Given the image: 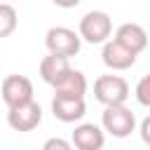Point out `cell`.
<instances>
[{
    "instance_id": "1",
    "label": "cell",
    "mask_w": 150,
    "mask_h": 150,
    "mask_svg": "<svg viewBox=\"0 0 150 150\" xmlns=\"http://www.w3.org/2000/svg\"><path fill=\"white\" fill-rule=\"evenodd\" d=\"M77 33L89 45H105L110 40V35H112V19H110L108 12L91 9L80 19Z\"/></svg>"
},
{
    "instance_id": "2",
    "label": "cell",
    "mask_w": 150,
    "mask_h": 150,
    "mask_svg": "<svg viewBox=\"0 0 150 150\" xmlns=\"http://www.w3.org/2000/svg\"><path fill=\"white\" fill-rule=\"evenodd\" d=\"M94 98L108 105H124L129 98V82L122 75H101L94 82Z\"/></svg>"
},
{
    "instance_id": "3",
    "label": "cell",
    "mask_w": 150,
    "mask_h": 150,
    "mask_svg": "<svg viewBox=\"0 0 150 150\" xmlns=\"http://www.w3.org/2000/svg\"><path fill=\"white\" fill-rule=\"evenodd\" d=\"M103 131H108L115 138H127L131 131H136V115L127 105H108L101 115Z\"/></svg>"
},
{
    "instance_id": "4",
    "label": "cell",
    "mask_w": 150,
    "mask_h": 150,
    "mask_svg": "<svg viewBox=\"0 0 150 150\" xmlns=\"http://www.w3.org/2000/svg\"><path fill=\"white\" fill-rule=\"evenodd\" d=\"M45 45H47L49 54H59V56L70 59V56H75L80 52L82 38H80V33H75V30H70L66 26H54V28L47 30Z\"/></svg>"
},
{
    "instance_id": "5",
    "label": "cell",
    "mask_w": 150,
    "mask_h": 150,
    "mask_svg": "<svg viewBox=\"0 0 150 150\" xmlns=\"http://www.w3.org/2000/svg\"><path fill=\"white\" fill-rule=\"evenodd\" d=\"M0 94L7 108H16L33 101V82L26 75H7L0 84Z\"/></svg>"
},
{
    "instance_id": "6",
    "label": "cell",
    "mask_w": 150,
    "mask_h": 150,
    "mask_svg": "<svg viewBox=\"0 0 150 150\" xmlns=\"http://www.w3.org/2000/svg\"><path fill=\"white\" fill-rule=\"evenodd\" d=\"M40 122H42V108L35 101L16 108H7V124L14 131H33Z\"/></svg>"
},
{
    "instance_id": "7",
    "label": "cell",
    "mask_w": 150,
    "mask_h": 150,
    "mask_svg": "<svg viewBox=\"0 0 150 150\" xmlns=\"http://www.w3.org/2000/svg\"><path fill=\"white\" fill-rule=\"evenodd\" d=\"M70 143L75 150H103L105 145V131L96 127L94 122H82L75 127Z\"/></svg>"
},
{
    "instance_id": "8",
    "label": "cell",
    "mask_w": 150,
    "mask_h": 150,
    "mask_svg": "<svg viewBox=\"0 0 150 150\" xmlns=\"http://www.w3.org/2000/svg\"><path fill=\"white\" fill-rule=\"evenodd\" d=\"M52 112L56 120L70 124V122H80L87 115V103L84 98H70V96H59L54 94L52 98Z\"/></svg>"
},
{
    "instance_id": "9",
    "label": "cell",
    "mask_w": 150,
    "mask_h": 150,
    "mask_svg": "<svg viewBox=\"0 0 150 150\" xmlns=\"http://www.w3.org/2000/svg\"><path fill=\"white\" fill-rule=\"evenodd\" d=\"M70 70H73L70 68V59L59 56V54H47L40 61V77L52 87H59Z\"/></svg>"
},
{
    "instance_id": "10",
    "label": "cell",
    "mask_w": 150,
    "mask_h": 150,
    "mask_svg": "<svg viewBox=\"0 0 150 150\" xmlns=\"http://www.w3.org/2000/svg\"><path fill=\"white\" fill-rule=\"evenodd\" d=\"M112 40H117L122 47H127L129 52H134L136 56L148 47V33H145V28L143 26H138V23H122V26H117V30H115V38Z\"/></svg>"
},
{
    "instance_id": "11",
    "label": "cell",
    "mask_w": 150,
    "mask_h": 150,
    "mask_svg": "<svg viewBox=\"0 0 150 150\" xmlns=\"http://www.w3.org/2000/svg\"><path fill=\"white\" fill-rule=\"evenodd\" d=\"M101 59L103 63L110 68V70H127L136 63V54L129 52L127 47H122L117 40H108L103 45V52H101Z\"/></svg>"
},
{
    "instance_id": "12",
    "label": "cell",
    "mask_w": 150,
    "mask_h": 150,
    "mask_svg": "<svg viewBox=\"0 0 150 150\" xmlns=\"http://www.w3.org/2000/svg\"><path fill=\"white\" fill-rule=\"evenodd\" d=\"M54 94H59V96H70V98H84V94H87V77H84V73L73 68V70L66 75V80H63L59 87H54Z\"/></svg>"
},
{
    "instance_id": "13",
    "label": "cell",
    "mask_w": 150,
    "mask_h": 150,
    "mask_svg": "<svg viewBox=\"0 0 150 150\" xmlns=\"http://www.w3.org/2000/svg\"><path fill=\"white\" fill-rule=\"evenodd\" d=\"M19 26V14L9 2H0V38H9Z\"/></svg>"
},
{
    "instance_id": "14",
    "label": "cell",
    "mask_w": 150,
    "mask_h": 150,
    "mask_svg": "<svg viewBox=\"0 0 150 150\" xmlns=\"http://www.w3.org/2000/svg\"><path fill=\"white\" fill-rule=\"evenodd\" d=\"M134 94H136V101H138L141 105L150 108V73H145V75L138 80V84H136Z\"/></svg>"
},
{
    "instance_id": "15",
    "label": "cell",
    "mask_w": 150,
    "mask_h": 150,
    "mask_svg": "<svg viewBox=\"0 0 150 150\" xmlns=\"http://www.w3.org/2000/svg\"><path fill=\"white\" fill-rule=\"evenodd\" d=\"M42 150H73V143L61 136H52L42 143Z\"/></svg>"
},
{
    "instance_id": "16",
    "label": "cell",
    "mask_w": 150,
    "mask_h": 150,
    "mask_svg": "<svg viewBox=\"0 0 150 150\" xmlns=\"http://www.w3.org/2000/svg\"><path fill=\"white\" fill-rule=\"evenodd\" d=\"M138 134H141V141L150 148V115L141 122V127H138Z\"/></svg>"
},
{
    "instance_id": "17",
    "label": "cell",
    "mask_w": 150,
    "mask_h": 150,
    "mask_svg": "<svg viewBox=\"0 0 150 150\" xmlns=\"http://www.w3.org/2000/svg\"><path fill=\"white\" fill-rule=\"evenodd\" d=\"M56 7H61V9H73V7H77L82 0H52Z\"/></svg>"
}]
</instances>
